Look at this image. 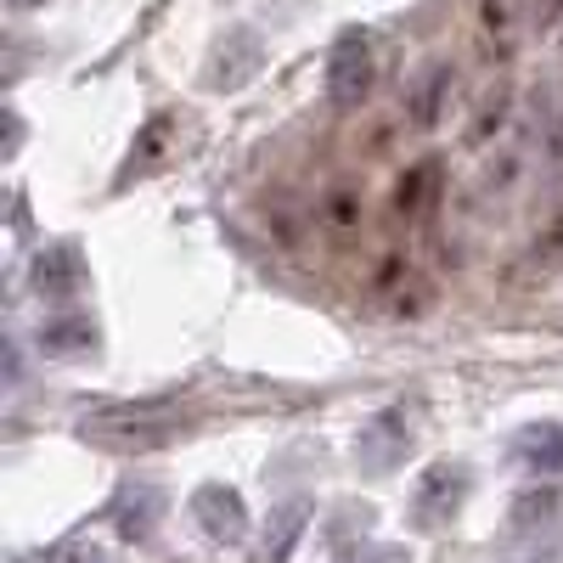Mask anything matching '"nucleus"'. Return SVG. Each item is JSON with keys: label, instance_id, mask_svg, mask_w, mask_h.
Segmentation results:
<instances>
[{"label": "nucleus", "instance_id": "2eb2a0df", "mask_svg": "<svg viewBox=\"0 0 563 563\" xmlns=\"http://www.w3.org/2000/svg\"><path fill=\"white\" fill-rule=\"evenodd\" d=\"M451 79H456L451 63H429V68L417 74V85H411V119H417L422 130H434V119H440V108H445Z\"/></svg>", "mask_w": 563, "mask_h": 563}, {"label": "nucleus", "instance_id": "9b49d317", "mask_svg": "<svg viewBox=\"0 0 563 563\" xmlns=\"http://www.w3.org/2000/svg\"><path fill=\"white\" fill-rule=\"evenodd\" d=\"M361 220H366V203H361V186L355 180L321 186V198H316V231H321V238L350 243L355 231H361Z\"/></svg>", "mask_w": 563, "mask_h": 563}, {"label": "nucleus", "instance_id": "5701e85b", "mask_svg": "<svg viewBox=\"0 0 563 563\" xmlns=\"http://www.w3.org/2000/svg\"><path fill=\"white\" fill-rule=\"evenodd\" d=\"M355 563H361V558H355Z\"/></svg>", "mask_w": 563, "mask_h": 563}, {"label": "nucleus", "instance_id": "f8f14e48", "mask_svg": "<svg viewBox=\"0 0 563 563\" xmlns=\"http://www.w3.org/2000/svg\"><path fill=\"white\" fill-rule=\"evenodd\" d=\"M512 462L536 479L563 474V422H525V429L512 434Z\"/></svg>", "mask_w": 563, "mask_h": 563}, {"label": "nucleus", "instance_id": "20e7f679", "mask_svg": "<svg viewBox=\"0 0 563 563\" xmlns=\"http://www.w3.org/2000/svg\"><path fill=\"white\" fill-rule=\"evenodd\" d=\"M411 451H417V400H395L384 411H372L355 434L361 474H395Z\"/></svg>", "mask_w": 563, "mask_h": 563}, {"label": "nucleus", "instance_id": "4be33fe9", "mask_svg": "<svg viewBox=\"0 0 563 563\" xmlns=\"http://www.w3.org/2000/svg\"><path fill=\"white\" fill-rule=\"evenodd\" d=\"M12 12H34V7H45V0H7Z\"/></svg>", "mask_w": 563, "mask_h": 563}, {"label": "nucleus", "instance_id": "1a4fd4ad", "mask_svg": "<svg viewBox=\"0 0 563 563\" xmlns=\"http://www.w3.org/2000/svg\"><path fill=\"white\" fill-rule=\"evenodd\" d=\"M34 344H40L45 361H85V355L102 350V327H97V316H85V310L45 316L40 333H34Z\"/></svg>", "mask_w": 563, "mask_h": 563}, {"label": "nucleus", "instance_id": "dca6fc26", "mask_svg": "<svg viewBox=\"0 0 563 563\" xmlns=\"http://www.w3.org/2000/svg\"><path fill=\"white\" fill-rule=\"evenodd\" d=\"M395 203H400V214H429L434 203H440V158H422V164H411L406 175H400V192H395Z\"/></svg>", "mask_w": 563, "mask_h": 563}, {"label": "nucleus", "instance_id": "423d86ee", "mask_svg": "<svg viewBox=\"0 0 563 563\" xmlns=\"http://www.w3.org/2000/svg\"><path fill=\"white\" fill-rule=\"evenodd\" d=\"M265 68V34L260 29H249V23H231L220 40H214V52H209V63H203V85L209 90H243L254 74Z\"/></svg>", "mask_w": 563, "mask_h": 563}, {"label": "nucleus", "instance_id": "6ab92c4d", "mask_svg": "<svg viewBox=\"0 0 563 563\" xmlns=\"http://www.w3.org/2000/svg\"><path fill=\"white\" fill-rule=\"evenodd\" d=\"M501 124H507V85H496V90L479 97V113H474V124H467V147H490V141L501 135Z\"/></svg>", "mask_w": 563, "mask_h": 563}, {"label": "nucleus", "instance_id": "0eeeda50", "mask_svg": "<svg viewBox=\"0 0 563 563\" xmlns=\"http://www.w3.org/2000/svg\"><path fill=\"white\" fill-rule=\"evenodd\" d=\"M85 260H79V249L74 243H45L40 254H34V265H29V288L45 299V305H68V299H79L85 294Z\"/></svg>", "mask_w": 563, "mask_h": 563}, {"label": "nucleus", "instance_id": "6e6552de", "mask_svg": "<svg viewBox=\"0 0 563 563\" xmlns=\"http://www.w3.org/2000/svg\"><path fill=\"white\" fill-rule=\"evenodd\" d=\"M192 519H198V530H203L209 541H220V547H238V541L249 536L243 490H231V485H220V479H209V485L192 490Z\"/></svg>", "mask_w": 563, "mask_h": 563}, {"label": "nucleus", "instance_id": "f03ea898", "mask_svg": "<svg viewBox=\"0 0 563 563\" xmlns=\"http://www.w3.org/2000/svg\"><path fill=\"white\" fill-rule=\"evenodd\" d=\"M467 496H474V467H467V462H429L417 474V485H411L406 519H411V530L434 536V530H445L456 512L467 507Z\"/></svg>", "mask_w": 563, "mask_h": 563}, {"label": "nucleus", "instance_id": "ddd939ff", "mask_svg": "<svg viewBox=\"0 0 563 563\" xmlns=\"http://www.w3.org/2000/svg\"><path fill=\"white\" fill-rule=\"evenodd\" d=\"M558 512H563V496H558L552 485H536V490H525L519 501H512L507 530L519 536V541H541V536L558 530Z\"/></svg>", "mask_w": 563, "mask_h": 563}, {"label": "nucleus", "instance_id": "f257e3e1", "mask_svg": "<svg viewBox=\"0 0 563 563\" xmlns=\"http://www.w3.org/2000/svg\"><path fill=\"white\" fill-rule=\"evenodd\" d=\"M79 434L113 451H158L186 434V417L169 406H97L79 422Z\"/></svg>", "mask_w": 563, "mask_h": 563}, {"label": "nucleus", "instance_id": "39448f33", "mask_svg": "<svg viewBox=\"0 0 563 563\" xmlns=\"http://www.w3.org/2000/svg\"><path fill=\"white\" fill-rule=\"evenodd\" d=\"M175 153H180V113L164 108V113H153L147 124L135 130L130 153H124V164H119V175H113V192H130V186L153 180L158 169L175 164Z\"/></svg>", "mask_w": 563, "mask_h": 563}, {"label": "nucleus", "instance_id": "f3484780", "mask_svg": "<svg viewBox=\"0 0 563 563\" xmlns=\"http://www.w3.org/2000/svg\"><path fill=\"white\" fill-rule=\"evenodd\" d=\"M305 519H310V501H288V507H276L271 512V530H265V547H260V558L265 563H288V552H294V541L305 536Z\"/></svg>", "mask_w": 563, "mask_h": 563}, {"label": "nucleus", "instance_id": "4468645a", "mask_svg": "<svg viewBox=\"0 0 563 563\" xmlns=\"http://www.w3.org/2000/svg\"><path fill=\"white\" fill-rule=\"evenodd\" d=\"M372 299H378L389 316H417L422 305H429V288L417 282V271H411V265L389 260V265L378 271V282H372Z\"/></svg>", "mask_w": 563, "mask_h": 563}, {"label": "nucleus", "instance_id": "412c9836", "mask_svg": "<svg viewBox=\"0 0 563 563\" xmlns=\"http://www.w3.org/2000/svg\"><path fill=\"white\" fill-rule=\"evenodd\" d=\"M63 563H113V558H108L102 547H74V552H68Z\"/></svg>", "mask_w": 563, "mask_h": 563}, {"label": "nucleus", "instance_id": "7ed1b4c3", "mask_svg": "<svg viewBox=\"0 0 563 563\" xmlns=\"http://www.w3.org/2000/svg\"><path fill=\"white\" fill-rule=\"evenodd\" d=\"M372 90H378V40L366 29H344L327 52V102L339 113L361 108Z\"/></svg>", "mask_w": 563, "mask_h": 563}, {"label": "nucleus", "instance_id": "a211bd4d", "mask_svg": "<svg viewBox=\"0 0 563 563\" xmlns=\"http://www.w3.org/2000/svg\"><path fill=\"white\" fill-rule=\"evenodd\" d=\"M479 34L485 45H496V57L519 40V7L512 0H479Z\"/></svg>", "mask_w": 563, "mask_h": 563}, {"label": "nucleus", "instance_id": "9d476101", "mask_svg": "<svg viewBox=\"0 0 563 563\" xmlns=\"http://www.w3.org/2000/svg\"><path fill=\"white\" fill-rule=\"evenodd\" d=\"M164 512H169V501H164V490L158 485H147V479H135V485H124L119 490V501H113V530L124 536V541H153L158 536V525H164Z\"/></svg>", "mask_w": 563, "mask_h": 563}, {"label": "nucleus", "instance_id": "aec40b11", "mask_svg": "<svg viewBox=\"0 0 563 563\" xmlns=\"http://www.w3.org/2000/svg\"><path fill=\"white\" fill-rule=\"evenodd\" d=\"M530 18H536V29L563 23V0H530Z\"/></svg>", "mask_w": 563, "mask_h": 563}]
</instances>
